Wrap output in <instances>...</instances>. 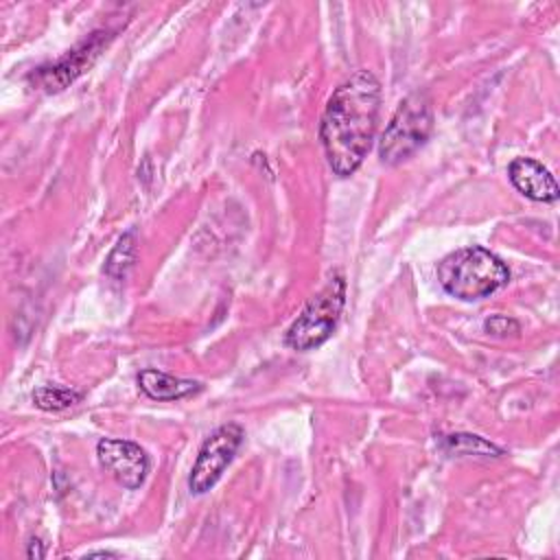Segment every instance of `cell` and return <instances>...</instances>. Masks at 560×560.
Returning <instances> with one entry per match:
<instances>
[{
    "instance_id": "6da1fadb",
    "label": "cell",
    "mask_w": 560,
    "mask_h": 560,
    "mask_svg": "<svg viewBox=\"0 0 560 560\" xmlns=\"http://www.w3.org/2000/svg\"><path fill=\"white\" fill-rule=\"evenodd\" d=\"M381 105V85L370 70L352 72L328 98L319 138L335 175H352L370 151Z\"/></svg>"
},
{
    "instance_id": "7a4b0ae2",
    "label": "cell",
    "mask_w": 560,
    "mask_h": 560,
    "mask_svg": "<svg viewBox=\"0 0 560 560\" xmlns=\"http://www.w3.org/2000/svg\"><path fill=\"white\" fill-rule=\"evenodd\" d=\"M438 280L453 298L481 300L505 287L510 271L497 254L472 245L444 256L438 265Z\"/></svg>"
},
{
    "instance_id": "3957f363",
    "label": "cell",
    "mask_w": 560,
    "mask_h": 560,
    "mask_svg": "<svg viewBox=\"0 0 560 560\" xmlns=\"http://www.w3.org/2000/svg\"><path fill=\"white\" fill-rule=\"evenodd\" d=\"M433 109L424 94H409L394 112L389 125L383 131L378 155L385 164H400L413 155L431 136Z\"/></svg>"
},
{
    "instance_id": "277c9868",
    "label": "cell",
    "mask_w": 560,
    "mask_h": 560,
    "mask_svg": "<svg viewBox=\"0 0 560 560\" xmlns=\"http://www.w3.org/2000/svg\"><path fill=\"white\" fill-rule=\"evenodd\" d=\"M346 302V282L339 273H335L326 287L313 295L302 313L293 319L287 330V346L293 350H313L322 346L335 330L337 319L343 311Z\"/></svg>"
},
{
    "instance_id": "5b68a950",
    "label": "cell",
    "mask_w": 560,
    "mask_h": 560,
    "mask_svg": "<svg viewBox=\"0 0 560 560\" xmlns=\"http://www.w3.org/2000/svg\"><path fill=\"white\" fill-rule=\"evenodd\" d=\"M243 438V429L236 422H228L203 442L188 477V488L192 494L208 492L221 479L225 466L236 455Z\"/></svg>"
},
{
    "instance_id": "8992f818",
    "label": "cell",
    "mask_w": 560,
    "mask_h": 560,
    "mask_svg": "<svg viewBox=\"0 0 560 560\" xmlns=\"http://www.w3.org/2000/svg\"><path fill=\"white\" fill-rule=\"evenodd\" d=\"M112 35L107 31H98L92 33L90 39H85L79 48L70 50L66 57H61L59 61L50 63V66H42L35 72H31L28 81L42 90V92H61L63 88H68L85 68L92 66V61L98 57L101 48L107 44Z\"/></svg>"
},
{
    "instance_id": "52a82bcc",
    "label": "cell",
    "mask_w": 560,
    "mask_h": 560,
    "mask_svg": "<svg viewBox=\"0 0 560 560\" xmlns=\"http://www.w3.org/2000/svg\"><path fill=\"white\" fill-rule=\"evenodd\" d=\"M96 455L101 466L125 488L136 490L142 486L149 472V457L147 453L129 442L118 438H103L96 444Z\"/></svg>"
},
{
    "instance_id": "ba28073f",
    "label": "cell",
    "mask_w": 560,
    "mask_h": 560,
    "mask_svg": "<svg viewBox=\"0 0 560 560\" xmlns=\"http://www.w3.org/2000/svg\"><path fill=\"white\" fill-rule=\"evenodd\" d=\"M508 175H510V182L514 184V188L534 201L551 203L560 195L553 175L540 162H536L532 158L512 160Z\"/></svg>"
},
{
    "instance_id": "9c48e42d",
    "label": "cell",
    "mask_w": 560,
    "mask_h": 560,
    "mask_svg": "<svg viewBox=\"0 0 560 560\" xmlns=\"http://www.w3.org/2000/svg\"><path fill=\"white\" fill-rule=\"evenodd\" d=\"M138 385L153 400H179V398L201 392V387H203L197 381L171 376V374L153 370V368H147L138 374Z\"/></svg>"
},
{
    "instance_id": "30bf717a",
    "label": "cell",
    "mask_w": 560,
    "mask_h": 560,
    "mask_svg": "<svg viewBox=\"0 0 560 560\" xmlns=\"http://www.w3.org/2000/svg\"><path fill=\"white\" fill-rule=\"evenodd\" d=\"M136 234L129 230L118 238V243L109 252L105 260V273L114 280H125L136 262Z\"/></svg>"
},
{
    "instance_id": "8fae6325",
    "label": "cell",
    "mask_w": 560,
    "mask_h": 560,
    "mask_svg": "<svg viewBox=\"0 0 560 560\" xmlns=\"http://www.w3.org/2000/svg\"><path fill=\"white\" fill-rule=\"evenodd\" d=\"M444 448L448 453L455 455H477V457H499L503 455V451L499 446H494L492 442L472 435V433H453L444 438Z\"/></svg>"
},
{
    "instance_id": "7c38bea8",
    "label": "cell",
    "mask_w": 560,
    "mask_h": 560,
    "mask_svg": "<svg viewBox=\"0 0 560 560\" xmlns=\"http://www.w3.org/2000/svg\"><path fill=\"white\" fill-rule=\"evenodd\" d=\"M81 398H83L81 392L70 387H59V385H42L33 392V402L46 411L66 409L70 405H77Z\"/></svg>"
},
{
    "instance_id": "4fadbf2b",
    "label": "cell",
    "mask_w": 560,
    "mask_h": 560,
    "mask_svg": "<svg viewBox=\"0 0 560 560\" xmlns=\"http://www.w3.org/2000/svg\"><path fill=\"white\" fill-rule=\"evenodd\" d=\"M483 328L494 337H508V335H516L521 330V324L508 315H492L486 319Z\"/></svg>"
},
{
    "instance_id": "5bb4252c",
    "label": "cell",
    "mask_w": 560,
    "mask_h": 560,
    "mask_svg": "<svg viewBox=\"0 0 560 560\" xmlns=\"http://www.w3.org/2000/svg\"><path fill=\"white\" fill-rule=\"evenodd\" d=\"M44 545H42V540L39 538H33L31 542H28V549H26V556L31 558V560H39V558H44Z\"/></svg>"
},
{
    "instance_id": "9a60e30c",
    "label": "cell",
    "mask_w": 560,
    "mask_h": 560,
    "mask_svg": "<svg viewBox=\"0 0 560 560\" xmlns=\"http://www.w3.org/2000/svg\"><path fill=\"white\" fill-rule=\"evenodd\" d=\"M88 556H116L114 551H90Z\"/></svg>"
}]
</instances>
